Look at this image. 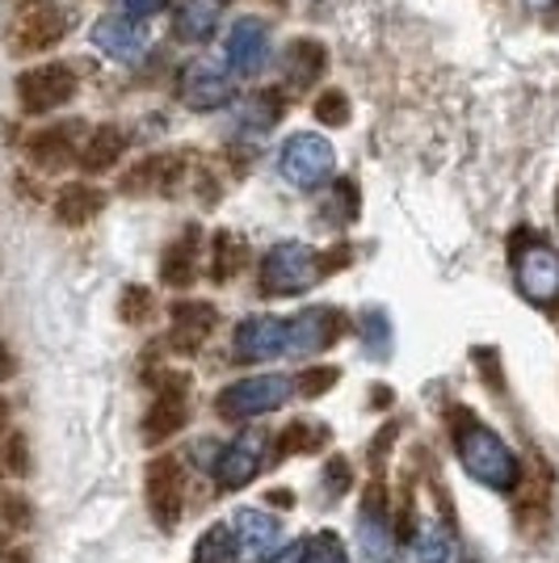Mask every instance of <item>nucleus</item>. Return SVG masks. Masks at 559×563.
I'll return each instance as SVG.
<instances>
[{"label": "nucleus", "mask_w": 559, "mask_h": 563, "mask_svg": "<svg viewBox=\"0 0 559 563\" xmlns=\"http://www.w3.org/2000/svg\"><path fill=\"white\" fill-rule=\"evenodd\" d=\"M194 274H198V228H186V232L164 249L161 278H164V286H177V290H182V286L194 282Z\"/></svg>", "instance_id": "412c9836"}, {"label": "nucleus", "mask_w": 559, "mask_h": 563, "mask_svg": "<svg viewBox=\"0 0 559 563\" xmlns=\"http://www.w3.org/2000/svg\"><path fill=\"white\" fill-rule=\"evenodd\" d=\"M177 93L189 110L207 114V110H223L235 97V76L215 64H186L182 80H177Z\"/></svg>", "instance_id": "1a4fd4ad"}, {"label": "nucleus", "mask_w": 559, "mask_h": 563, "mask_svg": "<svg viewBox=\"0 0 559 563\" xmlns=\"http://www.w3.org/2000/svg\"><path fill=\"white\" fill-rule=\"evenodd\" d=\"M0 563H30V551H25V547H13Z\"/></svg>", "instance_id": "c9c22d12"}, {"label": "nucleus", "mask_w": 559, "mask_h": 563, "mask_svg": "<svg viewBox=\"0 0 559 563\" xmlns=\"http://www.w3.org/2000/svg\"><path fill=\"white\" fill-rule=\"evenodd\" d=\"M76 97V71L68 64H43V68H25L18 76V101L25 114H51L59 106H68Z\"/></svg>", "instance_id": "423d86ee"}, {"label": "nucleus", "mask_w": 559, "mask_h": 563, "mask_svg": "<svg viewBox=\"0 0 559 563\" xmlns=\"http://www.w3.org/2000/svg\"><path fill=\"white\" fill-rule=\"evenodd\" d=\"M182 161L177 156H147L140 165L122 177V194H156V189H168L182 173Z\"/></svg>", "instance_id": "5701e85b"}, {"label": "nucleus", "mask_w": 559, "mask_h": 563, "mask_svg": "<svg viewBox=\"0 0 559 563\" xmlns=\"http://www.w3.org/2000/svg\"><path fill=\"white\" fill-rule=\"evenodd\" d=\"M346 329V320H341V311H332V307H316V311H304V316H295L291 324H286V353H311V350H325L332 345L337 336Z\"/></svg>", "instance_id": "ddd939ff"}, {"label": "nucleus", "mask_w": 559, "mask_h": 563, "mask_svg": "<svg viewBox=\"0 0 559 563\" xmlns=\"http://www.w3.org/2000/svg\"><path fill=\"white\" fill-rule=\"evenodd\" d=\"M270 500H274V505H282V509H286V505H295V496H291V493H270Z\"/></svg>", "instance_id": "e433bc0d"}, {"label": "nucleus", "mask_w": 559, "mask_h": 563, "mask_svg": "<svg viewBox=\"0 0 559 563\" xmlns=\"http://www.w3.org/2000/svg\"><path fill=\"white\" fill-rule=\"evenodd\" d=\"M4 424H9V404L0 399V433H4Z\"/></svg>", "instance_id": "58836bf2"}, {"label": "nucleus", "mask_w": 559, "mask_h": 563, "mask_svg": "<svg viewBox=\"0 0 559 563\" xmlns=\"http://www.w3.org/2000/svg\"><path fill=\"white\" fill-rule=\"evenodd\" d=\"M530 4H535V9H547V4H556V0H530Z\"/></svg>", "instance_id": "ea45409f"}, {"label": "nucleus", "mask_w": 559, "mask_h": 563, "mask_svg": "<svg viewBox=\"0 0 559 563\" xmlns=\"http://www.w3.org/2000/svg\"><path fill=\"white\" fill-rule=\"evenodd\" d=\"M168 9V0H122V13H131V18H156Z\"/></svg>", "instance_id": "72a5a7b5"}, {"label": "nucleus", "mask_w": 559, "mask_h": 563, "mask_svg": "<svg viewBox=\"0 0 559 563\" xmlns=\"http://www.w3.org/2000/svg\"><path fill=\"white\" fill-rule=\"evenodd\" d=\"M186 408H189V378L186 375H164V383L156 387V399L147 408V421H143V438L156 446V442H168L182 424H186Z\"/></svg>", "instance_id": "9d476101"}, {"label": "nucleus", "mask_w": 559, "mask_h": 563, "mask_svg": "<svg viewBox=\"0 0 559 563\" xmlns=\"http://www.w3.org/2000/svg\"><path fill=\"white\" fill-rule=\"evenodd\" d=\"M101 207H106V194L97 186H85V181H72V186L55 194V219L68 223V228L89 223L94 214H101Z\"/></svg>", "instance_id": "4be33fe9"}, {"label": "nucleus", "mask_w": 559, "mask_h": 563, "mask_svg": "<svg viewBox=\"0 0 559 563\" xmlns=\"http://www.w3.org/2000/svg\"><path fill=\"white\" fill-rule=\"evenodd\" d=\"M76 135H80V126H76V122H64V126H47V131L30 135L25 152H30V161L43 168V173H59V168H68L72 161L80 156V147H76Z\"/></svg>", "instance_id": "4468645a"}, {"label": "nucleus", "mask_w": 559, "mask_h": 563, "mask_svg": "<svg viewBox=\"0 0 559 563\" xmlns=\"http://www.w3.org/2000/svg\"><path fill=\"white\" fill-rule=\"evenodd\" d=\"M316 118L325 126H346L350 122V97L341 93V89H325V93L316 97Z\"/></svg>", "instance_id": "c85d7f7f"}, {"label": "nucleus", "mask_w": 559, "mask_h": 563, "mask_svg": "<svg viewBox=\"0 0 559 563\" xmlns=\"http://www.w3.org/2000/svg\"><path fill=\"white\" fill-rule=\"evenodd\" d=\"M9 371H13V362H9V353L0 350V375H9Z\"/></svg>", "instance_id": "4c0bfd02"}, {"label": "nucleus", "mask_w": 559, "mask_h": 563, "mask_svg": "<svg viewBox=\"0 0 559 563\" xmlns=\"http://www.w3.org/2000/svg\"><path fill=\"white\" fill-rule=\"evenodd\" d=\"M282 106H286V101H282L278 89H261L256 97L244 101V110H240V122H235V126H240L244 135H256V140H261L270 126H278Z\"/></svg>", "instance_id": "b1692460"}, {"label": "nucleus", "mask_w": 559, "mask_h": 563, "mask_svg": "<svg viewBox=\"0 0 559 563\" xmlns=\"http://www.w3.org/2000/svg\"><path fill=\"white\" fill-rule=\"evenodd\" d=\"M261 450H265V433L261 429L240 433L232 446L223 450V459H219V471H215L219 488H244L256 475V467H261Z\"/></svg>", "instance_id": "2eb2a0df"}, {"label": "nucleus", "mask_w": 559, "mask_h": 563, "mask_svg": "<svg viewBox=\"0 0 559 563\" xmlns=\"http://www.w3.org/2000/svg\"><path fill=\"white\" fill-rule=\"evenodd\" d=\"M282 350H286V324L274 316H249L235 329V357H244V362H261Z\"/></svg>", "instance_id": "dca6fc26"}, {"label": "nucleus", "mask_w": 559, "mask_h": 563, "mask_svg": "<svg viewBox=\"0 0 559 563\" xmlns=\"http://www.w3.org/2000/svg\"><path fill=\"white\" fill-rule=\"evenodd\" d=\"M328 68V47L316 38H291L286 47V80L291 89H311Z\"/></svg>", "instance_id": "aec40b11"}, {"label": "nucleus", "mask_w": 559, "mask_h": 563, "mask_svg": "<svg viewBox=\"0 0 559 563\" xmlns=\"http://www.w3.org/2000/svg\"><path fill=\"white\" fill-rule=\"evenodd\" d=\"M210 332H215V307L210 303H177L173 307L168 345H173L177 353H198Z\"/></svg>", "instance_id": "a211bd4d"}, {"label": "nucleus", "mask_w": 559, "mask_h": 563, "mask_svg": "<svg viewBox=\"0 0 559 563\" xmlns=\"http://www.w3.org/2000/svg\"><path fill=\"white\" fill-rule=\"evenodd\" d=\"M0 517L9 526H30V505L18 493H0Z\"/></svg>", "instance_id": "7c9ffc66"}, {"label": "nucleus", "mask_w": 559, "mask_h": 563, "mask_svg": "<svg viewBox=\"0 0 559 563\" xmlns=\"http://www.w3.org/2000/svg\"><path fill=\"white\" fill-rule=\"evenodd\" d=\"M328 475H332V496H341L346 488H350V467H346L341 459H332V467H328Z\"/></svg>", "instance_id": "f704fd0d"}, {"label": "nucleus", "mask_w": 559, "mask_h": 563, "mask_svg": "<svg viewBox=\"0 0 559 563\" xmlns=\"http://www.w3.org/2000/svg\"><path fill=\"white\" fill-rule=\"evenodd\" d=\"M68 30V9L64 0H18L13 22H9V43L18 55H39L55 47Z\"/></svg>", "instance_id": "f03ea898"}, {"label": "nucleus", "mask_w": 559, "mask_h": 563, "mask_svg": "<svg viewBox=\"0 0 559 563\" xmlns=\"http://www.w3.org/2000/svg\"><path fill=\"white\" fill-rule=\"evenodd\" d=\"M244 261H249V249H244V240L235 232H219L215 235V257H210V278L219 282H232L240 269H244Z\"/></svg>", "instance_id": "393cba45"}, {"label": "nucleus", "mask_w": 559, "mask_h": 563, "mask_svg": "<svg viewBox=\"0 0 559 563\" xmlns=\"http://www.w3.org/2000/svg\"><path fill=\"white\" fill-rule=\"evenodd\" d=\"M122 152H127V135L118 131V126H97V131H89V140L80 143V168L89 173V177H101V173H110V168L122 161Z\"/></svg>", "instance_id": "6ab92c4d"}, {"label": "nucleus", "mask_w": 559, "mask_h": 563, "mask_svg": "<svg viewBox=\"0 0 559 563\" xmlns=\"http://www.w3.org/2000/svg\"><path fill=\"white\" fill-rule=\"evenodd\" d=\"M94 43L110 59H118V64H135L143 55V47H147V30H143L140 18H131V13H106V18H97L94 25Z\"/></svg>", "instance_id": "9b49d317"}, {"label": "nucleus", "mask_w": 559, "mask_h": 563, "mask_svg": "<svg viewBox=\"0 0 559 563\" xmlns=\"http://www.w3.org/2000/svg\"><path fill=\"white\" fill-rule=\"evenodd\" d=\"M325 442H328V429L295 421L286 433H282V454H311V450H320Z\"/></svg>", "instance_id": "a878e982"}, {"label": "nucleus", "mask_w": 559, "mask_h": 563, "mask_svg": "<svg viewBox=\"0 0 559 563\" xmlns=\"http://www.w3.org/2000/svg\"><path fill=\"white\" fill-rule=\"evenodd\" d=\"M147 509L161 521L164 530H173L182 521V509H186V471L177 459H156L147 463Z\"/></svg>", "instance_id": "6e6552de"}, {"label": "nucleus", "mask_w": 559, "mask_h": 563, "mask_svg": "<svg viewBox=\"0 0 559 563\" xmlns=\"http://www.w3.org/2000/svg\"><path fill=\"white\" fill-rule=\"evenodd\" d=\"M332 165H337L332 143H328L325 135H311V131H295L278 152L282 177H286L295 189L325 186L328 177H332Z\"/></svg>", "instance_id": "20e7f679"}, {"label": "nucleus", "mask_w": 559, "mask_h": 563, "mask_svg": "<svg viewBox=\"0 0 559 563\" xmlns=\"http://www.w3.org/2000/svg\"><path fill=\"white\" fill-rule=\"evenodd\" d=\"M152 307H156V299H152L147 286H127L122 299H118V316H122L127 324H143V320L152 316Z\"/></svg>", "instance_id": "cd10ccee"}, {"label": "nucleus", "mask_w": 559, "mask_h": 563, "mask_svg": "<svg viewBox=\"0 0 559 563\" xmlns=\"http://www.w3.org/2000/svg\"><path fill=\"white\" fill-rule=\"evenodd\" d=\"M228 0H173V30L186 43H207L223 22Z\"/></svg>", "instance_id": "f3484780"}, {"label": "nucleus", "mask_w": 559, "mask_h": 563, "mask_svg": "<svg viewBox=\"0 0 559 563\" xmlns=\"http://www.w3.org/2000/svg\"><path fill=\"white\" fill-rule=\"evenodd\" d=\"M459 417L463 421H454V438H459V454H463L467 475H475L489 488H513L517 484V463L505 450V442L492 429L471 421V412H459Z\"/></svg>", "instance_id": "f257e3e1"}, {"label": "nucleus", "mask_w": 559, "mask_h": 563, "mask_svg": "<svg viewBox=\"0 0 559 563\" xmlns=\"http://www.w3.org/2000/svg\"><path fill=\"white\" fill-rule=\"evenodd\" d=\"M311 547H316V555H307L311 563H341V542L332 539V534H320Z\"/></svg>", "instance_id": "473e14b6"}, {"label": "nucleus", "mask_w": 559, "mask_h": 563, "mask_svg": "<svg viewBox=\"0 0 559 563\" xmlns=\"http://www.w3.org/2000/svg\"><path fill=\"white\" fill-rule=\"evenodd\" d=\"M530 249H522L513 240V265H517V286L535 307H556L559 303V253L547 249L535 232L526 240Z\"/></svg>", "instance_id": "39448f33"}, {"label": "nucleus", "mask_w": 559, "mask_h": 563, "mask_svg": "<svg viewBox=\"0 0 559 563\" xmlns=\"http://www.w3.org/2000/svg\"><path fill=\"white\" fill-rule=\"evenodd\" d=\"M4 471H9V475H25V471H30V446H25L22 433H13V438L4 442Z\"/></svg>", "instance_id": "c756f323"}, {"label": "nucleus", "mask_w": 559, "mask_h": 563, "mask_svg": "<svg viewBox=\"0 0 559 563\" xmlns=\"http://www.w3.org/2000/svg\"><path fill=\"white\" fill-rule=\"evenodd\" d=\"M325 269H320V257L291 240V244H274L265 257H261V290L265 295H304L307 286H316Z\"/></svg>", "instance_id": "7ed1b4c3"}, {"label": "nucleus", "mask_w": 559, "mask_h": 563, "mask_svg": "<svg viewBox=\"0 0 559 563\" xmlns=\"http://www.w3.org/2000/svg\"><path fill=\"white\" fill-rule=\"evenodd\" d=\"M286 396H291V383H286V378H278V375L240 378V383H232L228 391H219L215 408H219L228 421H244V417H256V412L278 408Z\"/></svg>", "instance_id": "0eeeda50"}, {"label": "nucleus", "mask_w": 559, "mask_h": 563, "mask_svg": "<svg viewBox=\"0 0 559 563\" xmlns=\"http://www.w3.org/2000/svg\"><path fill=\"white\" fill-rule=\"evenodd\" d=\"M232 530H223V526H210L207 534H202V542H198V555H194V563H228L232 560Z\"/></svg>", "instance_id": "bb28decb"}, {"label": "nucleus", "mask_w": 559, "mask_h": 563, "mask_svg": "<svg viewBox=\"0 0 559 563\" xmlns=\"http://www.w3.org/2000/svg\"><path fill=\"white\" fill-rule=\"evenodd\" d=\"M270 25L256 22V18H240L232 25V34H228V43H223V55H228V64L232 71H256L265 68V59H270Z\"/></svg>", "instance_id": "f8f14e48"}, {"label": "nucleus", "mask_w": 559, "mask_h": 563, "mask_svg": "<svg viewBox=\"0 0 559 563\" xmlns=\"http://www.w3.org/2000/svg\"><path fill=\"white\" fill-rule=\"evenodd\" d=\"M332 383H337V366H320V371H307V375L299 378V391H304V396H320Z\"/></svg>", "instance_id": "2f4dec72"}]
</instances>
